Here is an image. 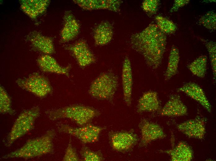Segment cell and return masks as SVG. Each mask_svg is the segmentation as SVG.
I'll list each match as a JSON object with an SVG mask.
<instances>
[{
	"label": "cell",
	"mask_w": 216,
	"mask_h": 161,
	"mask_svg": "<svg viewBox=\"0 0 216 161\" xmlns=\"http://www.w3.org/2000/svg\"><path fill=\"white\" fill-rule=\"evenodd\" d=\"M207 58L206 55H201L191 63L188 68L192 73L200 78L205 77L207 71Z\"/></svg>",
	"instance_id": "obj_24"
},
{
	"label": "cell",
	"mask_w": 216,
	"mask_h": 161,
	"mask_svg": "<svg viewBox=\"0 0 216 161\" xmlns=\"http://www.w3.org/2000/svg\"><path fill=\"white\" fill-rule=\"evenodd\" d=\"M64 24L60 33L59 42L65 43L72 40L79 34L80 26L73 14L66 11L63 17Z\"/></svg>",
	"instance_id": "obj_12"
},
{
	"label": "cell",
	"mask_w": 216,
	"mask_h": 161,
	"mask_svg": "<svg viewBox=\"0 0 216 161\" xmlns=\"http://www.w3.org/2000/svg\"><path fill=\"white\" fill-rule=\"evenodd\" d=\"M216 14L212 11H209L199 20V23L209 30L216 29Z\"/></svg>",
	"instance_id": "obj_29"
},
{
	"label": "cell",
	"mask_w": 216,
	"mask_h": 161,
	"mask_svg": "<svg viewBox=\"0 0 216 161\" xmlns=\"http://www.w3.org/2000/svg\"><path fill=\"white\" fill-rule=\"evenodd\" d=\"M79 127H74L67 124H62L58 128L59 132L74 136L83 144L95 142L99 141L101 132L106 127H101L88 123Z\"/></svg>",
	"instance_id": "obj_8"
},
{
	"label": "cell",
	"mask_w": 216,
	"mask_h": 161,
	"mask_svg": "<svg viewBox=\"0 0 216 161\" xmlns=\"http://www.w3.org/2000/svg\"><path fill=\"white\" fill-rule=\"evenodd\" d=\"M55 134L54 131L49 130L41 137L29 140L21 147L5 155L2 158L27 159L51 153L54 150L53 140Z\"/></svg>",
	"instance_id": "obj_2"
},
{
	"label": "cell",
	"mask_w": 216,
	"mask_h": 161,
	"mask_svg": "<svg viewBox=\"0 0 216 161\" xmlns=\"http://www.w3.org/2000/svg\"><path fill=\"white\" fill-rule=\"evenodd\" d=\"M138 127L141 133L138 144L139 148L146 147L152 141L164 138L166 136L160 125L145 119L141 120Z\"/></svg>",
	"instance_id": "obj_9"
},
{
	"label": "cell",
	"mask_w": 216,
	"mask_h": 161,
	"mask_svg": "<svg viewBox=\"0 0 216 161\" xmlns=\"http://www.w3.org/2000/svg\"><path fill=\"white\" fill-rule=\"evenodd\" d=\"M188 0H175L173 4L169 11L170 12H173L177 11L180 8L182 7L189 2Z\"/></svg>",
	"instance_id": "obj_32"
},
{
	"label": "cell",
	"mask_w": 216,
	"mask_h": 161,
	"mask_svg": "<svg viewBox=\"0 0 216 161\" xmlns=\"http://www.w3.org/2000/svg\"><path fill=\"white\" fill-rule=\"evenodd\" d=\"M0 111L2 114L14 115L15 111L11 107V100L3 87H0Z\"/></svg>",
	"instance_id": "obj_25"
},
{
	"label": "cell",
	"mask_w": 216,
	"mask_h": 161,
	"mask_svg": "<svg viewBox=\"0 0 216 161\" xmlns=\"http://www.w3.org/2000/svg\"><path fill=\"white\" fill-rule=\"evenodd\" d=\"M155 20L159 28L166 34L173 33L177 30V27L173 22L163 16H156Z\"/></svg>",
	"instance_id": "obj_26"
},
{
	"label": "cell",
	"mask_w": 216,
	"mask_h": 161,
	"mask_svg": "<svg viewBox=\"0 0 216 161\" xmlns=\"http://www.w3.org/2000/svg\"><path fill=\"white\" fill-rule=\"evenodd\" d=\"M93 36L95 44L103 46L109 43L112 40L114 34L113 27L108 21H102L94 28Z\"/></svg>",
	"instance_id": "obj_20"
},
{
	"label": "cell",
	"mask_w": 216,
	"mask_h": 161,
	"mask_svg": "<svg viewBox=\"0 0 216 161\" xmlns=\"http://www.w3.org/2000/svg\"><path fill=\"white\" fill-rule=\"evenodd\" d=\"M118 85L116 75L111 72H102L92 82L88 93L97 100H107L112 103Z\"/></svg>",
	"instance_id": "obj_4"
},
{
	"label": "cell",
	"mask_w": 216,
	"mask_h": 161,
	"mask_svg": "<svg viewBox=\"0 0 216 161\" xmlns=\"http://www.w3.org/2000/svg\"><path fill=\"white\" fill-rule=\"evenodd\" d=\"M159 151L169 154L171 160L173 161H190L193 156L191 148L187 143L182 141L180 142L171 150H161Z\"/></svg>",
	"instance_id": "obj_22"
},
{
	"label": "cell",
	"mask_w": 216,
	"mask_h": 161,
	"mask_svg": "<svg viewBox=\"0 0 216 161\" xmlns=\"http://www.w3.org/2000/svg\"><path fill=\"white\" fill-rule=\"evenodd\" d=\"M65 48L70 52L81 68L94 63L96 61L95 56L84 40L77 41L67 46Z\"/></svg>",
	"instance_id": "obj_10"
},
{
	"label": "cell",
	"mask_w": 216,
	"mask_h": 161,
	"mask_svg": "<svg viewBox=\"0 0 216 161\" xmlns=\"http://www.w3.org/2000/svg\"><path fill=\"white\" fill-rule=\"evenodd\" d=\"M204 120L197 117L182 123L178 125V129L188 137L203 139L205 133Z\"/></svg>",
	"instance_id": "obj_14"
},
{
	"label": "cell",
	"mask_w": 216,
	"mask_h": 161,
	"mask_svg": "<svg viewBox=\"0 0 216 161\" xmlns=\"http://www.w3.org/2000/svg\"><path fill=\"white\" fill-rule=\"evenodd\" d=\"M26 40L31 43L34 49L44 54L51 55L55 53L53 38L34 31L29 33Z\"/></svg>",
	"instance_id": "obj_11"
},
{
	"label": "cell",
	"mask_w": 216,
	"mask_h": 161,
	"mask_svg": "<svg viewBox=\"0 0 216 161\" xmlns=\"http://www.w3.org/2000/svg\"><path fill=\"white\" fill-rule=\"evenodd\" d=\"M179 59V51L176 46L173 45L169 55L167 67L164 74L166 80H169L177 73Z\"/></svg>",
	"instance_id": "obj_23"
},
{
	"label": "cell",
	"mask_w": 216,
	"mask_h": 161,
	"mask_svg": "<svg viewBox=\"0 0 216 161\" xmlns=\"http://www.w3.org/2000/svg\"><path fill=\"white\" fill-rule=\"evenodd\" d=\"M40 110L34 107L23 111L18 116L5 140V145L11 146L16 140L33 129Z\"/></svg>",
	"instance_id": "obj_5"
},
{
	"label": "cell",
	"mask_w": 216,
	"mask_h": 161,
	"mask_svg": "<svg viewBox=\"0 0 216 161\" xmlns=\"http://www.w3.org/2000/svg\"><path fill=\"white\" fill-rule=\"evenodd\" d=\"M80 153L82 160L83 161H102L105 160L103 155L100 150L94 151L86 146H84L82 147Z\"/></svg>",
	"instance_id": "obj_27"
},
{
	"label": "cell",
	"mask_w": 216,
	"mask_h": 161,
	"mask_svg": "<svg viewBox=\"0 0 216 161\" xmlns=\"http://www.w3.org/2000/svg\"><path fill=\"white\" fill-rule=\"evenodd\" d=\"M178 92L183 93L197 102L209 112L212 111V106L203 89L197 84L189 82L177 89Z\"/></svg>",
	"instance_id": "obj_15"
},
{
	"label": "cell",
	"mask_w": 216,
	"mask_h": 161,
	"mask_svg": "<svg viewBox=\"0 0 216 161\" xmlns=\"http://www.w3.org/2000/svg\"><path fill=\"white\" fill-rule=\"evenodd\" d=\"M161 109V104L157 93L149 90L144 92L139 98L137 111L139 113L146 112H153L160 111Z\"/></svg>",
	"instance_id": "obj_18"
},
{
	"label": "cell",
	"mask_w": 216,
	"mask_h": 161,
	"mask_svg": "<svg viewBox=\"0 0 216 161\" xmlns=\"http://www.w3.org/2000/svg\"><path fill=\"white\" fill-rule=\"evenodd\" d=\"M37 63L43 72L64 75L69 77L71 66H61L50 55L44 54L40 56L37 59Z\"/></svg>",
	"instance_id": "obj_16"
},
{
	"label": "cell",
	"mask_w": 216,
	"mask_h": 161,
	"mask_svg": "<svg viewBox=\"0 0 216 161\" xmlns=\"http://www.w3.org/2000/svg\"><path fill=\"white\" fill-rule=\"evenodd\" d=\"M49 119L56 120L67 118L80 126L90 123L100 112L94 107L88 106L74 104L46 112Z\"/></svg>",
	"instance_id": "obj_3"
},
{
	"label": "cell",
	"mask_w": 216,
	"mask_h": 161,
	"mask_svg": "<svg viewBox=\"0 0 216 161\" xmlns=\"http://www.w3.org/2000/svg\"><path fill=\"white\" fill-rule=\"evenodd\" d=\"M16 83L21 89L40 98H44L53 92L52 88L48 79L36 72L26 77L18 79Z\"/></svg>",
	"instance_id": "obj_6"
},
{
	"label": "cell",
	"mask_w": 216,
	"mask_h": 161,
	"mask_svg": "<svg viewBox=\"0 0 216 161\" xmlns=\"http://www.w3.org/2000/svg\"><path fill=\"white\" fill-rule=\"evenodd\" d=\"M122 81L124 100L126 104L129 106L132 103L133 79L131 63L127 56L123 62Z\"/></svg>",
	"instance_id": "obj_19"
},
{
	"label": "cell",
	"mask_w": 216,
	"mask_h": 161,
	"mask_svg": "<svg viewBox=\"0 0 216 161\" xmlns=\"http://www.w3.org/2000/svg\"><path fill=\"white\" fill-rule=\"evenodd\" d=\"M50 1L48 0H23L20 2L23 11L32 19L44 12Z\"/></svg>",
	"instance_id": "obj_21"
},
{
	"label": "cell",
	"mask_w": 216,
	"mask_h": 161,
	"mask_svg": "<svg viewBox=\"0 0 216 161\" xmlns=\"http://www.w3.org/2000/svg\"><path fill=\"white\" fill-rule=\"evenodd\" d=\"M132 48L144 57L150 68L155 69L161 65L167 44L166 34L156 24L151 23L142 31L130 37Z\"/></svg>",
	"instance_id": "obj_1"
},
{
	"label": "cell",
	"mask_w": 216,
	"mask_h": 161,
	"mask_svg": "<svg viewBox=\"0 0 216 161\" xmlns=\"http://www.w3.org/2000/svg\"><path fill=\"white\" fill-rule=\"evenodd\" d=\"M187 111L180 97L176 94H172L159 111L162 116L178 117L186 115Z\"/></svg>",
	"instance_id": "obj_17"
},
{
	"label": "cell",
	"mask_w": 216,
	"mask_h": 161,
	"mask_svg": "<svg viewBox=\"0 0 216 161\" xmlns=\"http://www.w3.org/2000/svg\"><path fill=\"white\" fill-rule=\"evenodd\" d=\"M159 4V0H145L142 2V7L148 16H151L157 12Z\"/></svg>",
	"instance_id": "obj_30"
},
{
	"label": "cell",
	"mask_w": 216,
	"mask_h": 161,
	"mask_svg": "<svg viewBox=\"0 0 216 161\" xmlns=\"http://www.w3.org/2000/svg\"><path fill=\"white\" fill-rule=\"evenodd\" d=\"M71 142V139H70L65 150L62 160L64 161H80L82 160L79 158L76 150L72 145Z\"/></svg>",
	"instance_id": "obj_31"
},
{
	"label": "cell",
	"mask_w": 216,
	"mask_h": 161,
	"mask_svg": "<svg viewBox=\"0 0 216 161\" xmlns=\"http://www.w3.org/2000/svg\"><path fill=\"white\" fill-rule=\"evenodd\" d=\"M108 138L112 149L122 153L132 151L139 141L133 129L129 130L111 131L108 133Z\"/></svg>",
	"instance_id": "obj_7"
},
{
	"label": "cell",
	"mask_w": 216,
	"mask_h": 161,
	"mask_svg": "<svg viewBox=\"0 0 216 161\" xmlns=\"http://www.w3.org/2000/svg\"><path fill=\"white\" fill-rule=\"evenodd\" d=\"M209 52L214 78L215 80L216 74V43L212 41L202 40Z\"/></svg>",
	"instance_id": "obj_28"
},
{
	"label": "cell",
	"mask_w": 216,
	"mask_h": 161,
	"mask_svg": "<svg viewBox=\"0 0 216 161\" xmlns=\"http://www.w3.org/2000/svg\"><path fill=\"white\" fill-rule=\"evenodd\" d=\"M73 2L83 10L105 9L118 12L123 1L119 0H74Z\"/></svg>",
	"instance_id": "obj_13"
}]
</instances>
